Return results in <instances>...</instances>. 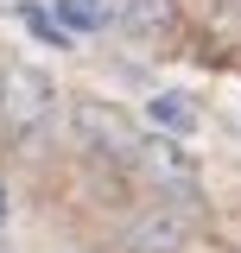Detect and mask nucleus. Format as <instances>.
<instances>
[{
    "label": "nucleus",
    "instance_id": "6e6552de",
    "mask_svg": "<svg viewBox=\"0 0 241 253\" xmlns=\"http://www.w3.org/2000/svg\"><path fill=\"white\" fill-rule=\"evenodd\" d=\"M0 221H6V190H0Z\"/></svg>",
    "mask_w": 241,
    "mask_h": 253
},
{
    "label": "nucleus",
    "instance_id": "7ed1b4c3",
    "mask_svg": "<svg viewBox=\"0 0 241 253\" xmlns=\"http://www.w3.org/2000/svg\"><path fill=\"white\" fill-rule=\"evenodd\" d=\"M184 234H190V209L184 203H159V209H146L127 228V247L133 253H178Z\"/></svg>",
    "mask_w": 241,
    "mask_h": 253
},
{
    "label": "nucleus",
    "instance_id": "0eeeda50",
    "mask_svg": "<svg viewBox=\"0 0 241 253\" xmlns=\"http://www.w3.org/2000/svg\"><path fill=\"white\" fill-rule=\"evenodd\" d=\"M26 26L38 32V38H45V44H70V32H63L58 19H51V13H45V6H26Z\"/></svg>",
    "mask_w": 241,
    "mask_h": 253
},
{
    "label": "nucleus",
    "instance_id": "39448f33",
    "mask_svg": "<svg viewBox=\"0 0 241 253\" xmlns=\"http://www.w3.org/2000/svg\"><path fill=\"white\" fill-rule=\"evenodd\" d=\"M152 126H165V133H190V126H197V108H190L184 95H152Z\"/></svg>",
    "mask_w": 241,
    "mask_h": 253
},
{
    "label": "nucleus",
    "instance_id": "f257e3e1",
    "mask_svg": "<svg viewBox=\"0 0 241 253\" xmlns=\"http://www.w3.org/2000/svg\"><path fill=\"white\" fill-rule=\"evenodd\" d=\"M51 108H58V95H51V76L38 63H13L0 76V121L13 126V133H38Z\"/></svg>",
    "mask_w": 241,
    "mask_h": 253
},
{
    "label": "nucleus",
    "instance_id": "f03ea898",
    "mask_svg": "<svg viewBox=\"0 0 241 253\" xmlns=\"http://www.w3.org/2000/svg\"><path fill=\"white\" fill-rule=\"evenodd\" d=\"M76 139L89 146V152H102V158H115V165H133L140 158V126L127 121L120 108H108V101H76Z\"/></svg>",
    "mask_w": 241,
    "mask_h": 253
},
{
    "label": "nucleus",
    "instance_id": "20e7f679",
    "mask_svg": "<svg viewBox=\"0 0 241 253\" xmlns=\"http://www.w3.org/2000/svg\"><path fill=\"white\" fill-rule=\"evenodd\" d=\"M115 19H120V32H127V38L159 44V38L172 32V19H178V6H172V0H120Z\"/></svg>",
    "mask_w": 241,
    "mask_h": 253
},
{
    "label": "nucleus",
    "instance_id": "423d86ee",
    "mask_svg": "<svg viewBox=\"0 0 241 253\" xmlns=\"http://www.w3.org/2000/svg\"><path fill=\"white\" fill-rule=\"evenodd\" d=\"M58 26L63 32H95V26H108V6L102 0H58Z\"/></svg>",
    "mask_w": 241,
    "mask_h": 253
},
{
    "label": "nucleus",
    "instance_id": "1a4fd4ad",
    "mask_svg": "<svg viewBox=\"0 0 241 253\" xmlns=\"http://www.w3.org/2000/svg\"><path fill=\"white\" fill-rule=\"evenodd\" d=\"M0 6H6V0H0Z\"/></svg>",
    "mask_w": 241,
    "mask_h": 253
}]
</instances>
